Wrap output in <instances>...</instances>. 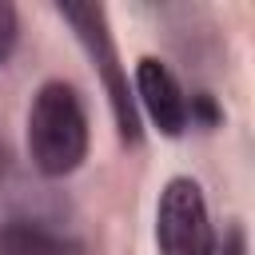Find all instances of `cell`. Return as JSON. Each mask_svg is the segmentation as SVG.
Masks as SVG:
<instances>
[{"mask_svg":"<svg viewBox=\"0 0 255 255\" xmlns=\"http://www.w3.org/2000/svg\"><path fill=\"white\" fill-rule=\"evenodd\" d=\"M8 171V147H4V139H0V175Z\"/></svg>","mask_w":255,"mask_h":255,"instance_id":"cell-8","label":"cell"},{"mask_svg":"<svg viewBox=\"0 0 255 255\" xmlns=\"http://www.w3.org/2000/svg\"><path fill=\"white\" fill-rule=\"evenodd\" d=\"M88 112L72 84L48 80L28 108V159L44 179H64L88 159Z\"/></svg>","mask_w":255,"mask_h":255,"instance_id":"cell-1","label":"cell"},{"mask_svg":"<svg viewBox=\"0 0 255 255\" xmlns=\"http://www.w3.org/2000/svg\"><path fill=\"white\" fill-rule=\"evenodd\" d=\"M16 40H20V16H16V4L0 0V68H4L8 56L16 52Z\"/></svg>","mask_w":255,"mask_h":255,"instance_id":"cell-6","label":"cell"},{"mask_svg":"<svg viewBox=\"0 0 255 255\" xmlns=\"http://www.w3.org/2000/svg\"><path fill=\"white\" fill-rule=\"evenodd\" d=\"M131 100H135V108L147 112V120L155 124L159 135L175 139L187 131V96L163 60H155V56L135 60V96Z\"/></svg>","mask_w":255,"mask_h":255,"instance_id":"cell-4","label":"cell"},{"mask_svg":"<svg viewBox=\"0 0 255 255\" xmlns=\"http://www.w3.org/2000/svg\"><path fill=\"white\" fill-rule=\"evenodd\" d=\"M0 255H76V247L40 223L12 219L0 227Z\"/></svg>","mask_w":255,"mask_h":255,"instance_id":"cell-5","label":"cell"},{"mask_svg":"<svg viewBox=\"0 0 255 255\" xmlns=\"http://www.w3.org/2000/svg\"><path fill=\"white\" fill-rule=\"evenodd\" d=\"M60 20L76 32L80 48L88 52L92 68L100 72V84L112 100V116H116V128H120V139L124 143H139L143 139V128H139V108L131 100V88H128V68L120 64V52H116V40H112V24H108V8L104 4H56Z\"/></svg>","mask_w":255,"mask_h":255,"instance_id":"cell-2","label":"cell"},{"mask_svg":"<svg viewBox=\"0 0 255 255\" xmlns=\"http://www.w3.org/2000/svg\"><path fill=\"white\" fill-rule=\"evenodd\" d=\"M215 255H247V235H243V227H231L227 239H223V251L215 247Z\"/></svg>","mask_w":255,"mask_h":255,"instance_id":"cell-7","label":"cell"},{"mask_svg":"<svg viewBox=\"0 0 255 255\" xmlns=\"http://www.w3.org/2000/svg\"><path fill=\"white\" fill-rule=\"evenodd\" d=\"M159 255H215V227L203 187L191 175H171L155 203Z\"/></svg>","mask_w":255,"mask_h":255,"instance_id":"cell-3","label":"cell"}]
</instances>
